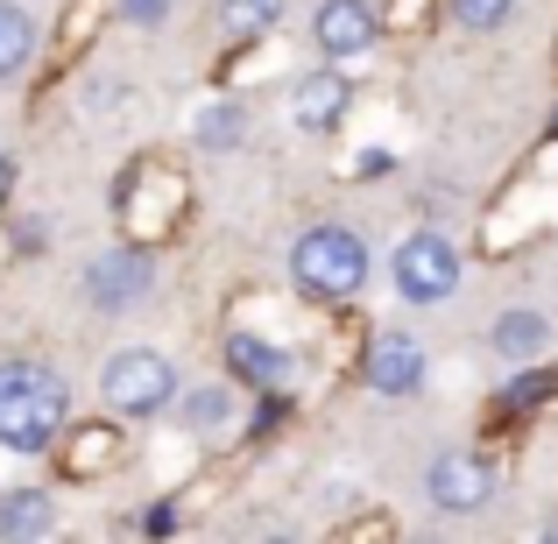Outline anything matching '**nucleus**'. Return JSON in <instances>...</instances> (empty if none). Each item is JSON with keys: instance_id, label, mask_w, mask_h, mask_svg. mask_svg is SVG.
<instances>
[{"instance_id": "nucleus-8", "label": "nucleus", "mask_w": 558, "mask_h": 544, "mask_svg": "<svg viewBox=\"0 0 558 544\" xmlns=\"http://www.w3.org/2000/svg\"><path fill=\"white\" fill-rule=\"evenodd\" d=\"M424 340L417 333H375L368 347V389L375 396H417L424 389Z\"/></svg>"}, {"instance_id": "nucleus-7", "label": "nucleus", "mask_w": 558, "mask_h": 544, "mask_svg": "<svg viewBox=\"0 0 558 544\" xmlns=\"http://www.w3.org/2000/svg\"><path fill=\"white\" fill-rule=\"evenodd\" d=\"M347 107H354L347 71H304V78L290 85V121H298L304 135H332V128L347 121Z\"/></svg>"}, {"instance_id": "nucleus-6", "label": "nucleus", "mask_w": 558, "mask_h": 544, "mask_svg": "<svg viewBox=\"0 0 558 544\" xmlns=\"http://www.w3.org/2000/svg\"><path fill=\"white\" fill-rule=\"evenodd\" d=\"M424 495H432L438 517H481L495 503V467L481 452H438L424 467Z\"/></svg>"}, {"instance_id": "nucleus-15", "label": "nucleus", "mask_w": 558, "mask_h": 544, "mask_svg": "<svg viewBox=\"0 0 558 544\" xmlns=\"http://www.w3.org/2000/svg\"><path fill=\"white\" fill-rule=\"evenodd\" d=\"M191 135H198V149H233V142L247 135V113L233 107V99H205L198 121H191Z\"/></svg>"}, {"instance_id": "nucleus-12", "label": "nucleus", "mask_w": 558, "mask_h": 544, "mask_svg": "<svg viewBox=\"0 0 558 544\" xmlns=\"http://www.w3.org/2000/svg\"><path fill=\"white\" fill-rule=\"evenodd\" d=\"M241 418V382H198V389H178V424L184 432H233Z\"/></svg>"}, {"instance_id": "nucleus-3", "label": "nucleus", "mask_w": 558, "mask_h": 544, "mask_svg": "<svg viewBox=\"0 0 558 544\" xmlns=\"http://www.w3.org/2000/svg\"><path fill=\"white\" fill-rule=\"evenodd\" d=\"M99 396H107L113 418H163L178 403V367L156 347H121L99 367Z\"/></svg>"}, {"instance_id": "nucleus-17", "label": "nucleus", "mask_w": 558, "mask_h": 544, "mask_svg": "<svg viewBox=\"0 0 558 544\" xmlns=\"http://www.w3.org/2000/svg\"><path fill=\"white\" fill-rule=\"evenodd\" d=\"M509 14H517V0H452V22H460V28H474V36L502 28Z\"/></svg>"}, {"instance_id": "nucleus-14", "label": "nucleus", "mask_w": 558, "mask_h": 544, "mask_svg": "<svg viewBox=\"0 0 558 544\" xmlns=\"http://www.w3.org/2000/svg\"><path fill=\"white\" fill-rule=\"evenodd\" d=\"M28 57H36V14L22 0H0V85L22 78Z\"/></svg>"}, {"instance_id": "nucleus-5", "label": "nucleus", "mask_w": 558, "mask_h": 544, "mask_svg": "<svg viewBox=\"0 0 558 544\" xmlns=\"http://www.w3.org/2000/svg\"><path fill=\"white\" fill-rule=\"evenodd\" d=\"M78 283H85V304H93V312L121 318V312H135V304L156 290V269H149V255H142V247H107V255L85 262Z\"/></svg>"}, {"instance_id": "nucleus-21", "label": "nucleus", "mask_w": 558, "mask_h": 544, "mask_svg": "<svg viewBox=\"0 0 558 544\" xmlns=\"http://www.w3.org/2000/svg\"><path fill=\"white\" fill-rule=\"evenodd\" d=\"M545 537H558V517H551V523H545Z\"/></svg>"}, {"instance_id": "nucleus-2", "label": "nucleus", "mask_w": 558, "mask_h": 544, "mask_svg": "<svg viewBox=\"0 0 558 544\" xmlns=\"http://www.w3.org/2000/svg\"><path fill=\"white\" fill-rule=\"evenodd\" d=\"M290 283L304 298H354L368 283V241L354 227H332V219L326 227H304L290 241Z\"/></svg>"}, {"instance_id": "nucleus-13", "label": "nucleus", "mask_w": 558, "mask_h": 544, "mask_svg": "<svg viewBox=\"0 0 558 544\" xmlns=\"http://www.w3.org/2000/svg\"><path fill=\"white\" fill-rule=\"evenodd\" d=\"M57 531V503L43 488H8L0 495V537H50Z\"/></svg>"}, {"instance_id": "nucleus-9", "label": "nucleus", "mask_w": 558, "mask_h": 544, "mask_svg": "<svg viewBox=\"0 0 558 544\" xmlns=\"http://www.w3.org/2000/svg\"><path fill=\"white\" fill-rule=\"evenodd\" d=\"M375 28H381V22H375L368 0H318V14H312V36H318V50H326L332 64L375 50Z\"/></svg>"}, {"instance_id": "nucleus-18", "label": "nucleus", "mask_w": 558, "mask_h": 544, "mask_svg": "<svg viewBox=\"0 0 558 544\" xmlns=\"http://www.w3.org/2000/svg\"><path fill=\"white\" fill-rule=\"evenodd\" d=\"M170 8H178V0H113V14H121L128 28H163Z\"/></svg>"}, {"instance_id": "nucleus-16", "label": "nucleus", "mask_w": 558, "mask_h": 544, "mask_svg": "<svg viewBox=\"0 0 558 544\" xmlns=\"http://www.w3.org/2000/svg\"><path fill=\"white\" fill-rule=\"evenodd\" d=\"M219 22H227L233 36H262V28L283 22V0H219Z\"/></svg>"}, {"instance_id": "nucleus-4", "label": "nucleus", "mask_w": 558, "mask_h": 544, "mask_svg": "<svg viewBox=\"0 0 558 544\" xmlns=\"http://www.w3.org/2000/svg\"><path fill=\"white\" fill-rule=\"evenodd\" d=\"M389 283H396L403 304H446L452 290H460V247H452L446 233H432V227L403 233L396 255H389Z\"/></svg>"}, {"instance_id": "nucleus-19", "label": "nucleus", "mask_w": 558, "mask_h": 544, "mask_svg": "<svg viewBox=\"0 0 558 544\" xmlns=\"http://www.w3.org/2000/svg\"><path fill=\"white\" fill-rule=\"evenodd\" d=\"M537 396H551V375H517L509 382V403H537Z\"/></svg>"}, {"instance_id": "nucleus-10", "label": "nucleus", "mask_w": 558, "mask_h": 544, "mask_svg": "<svg viewBox=\"0 0 558 544\" xmlns=\"http://www.w3.org/2000/svg\"><path fill=\"white\" fill-rule=\"evenodd\" d=\"M227 367L241 389H290L298 382V354L262 340V333H227Z\"/></svg>"}, {"instance_id": "nucleus-20", "label": "nucleus", "mask_w": 558, "mask_h": 544, "mask_svg": "<svg viewBox=\"0 0 558 544\" xmlns=\"http://www.w3.org/2000/svg\"><path fill=\"white\" fill-rule=\"evenodd\" d=\"M8 184H14V156L0 149V198H8Z\"/></svg>"}, {"instance_id": "nucleus-1", "label": "nucleus", "mask_w": 558, "mask_h": 544, "mask_svg": "<svg viewBox=\"0 0 558 544\" xmlns=\"http://www.w3.org/2000/svg\"><path fill=\"white\" fill-rule=\"evenodd\" d=\"M71 424V382L43 361H0V446L50 452Z\"/></svg>"}, {"instance_id": "nucleus-11", "label": "nucleus", "mask_w": 558, "mask_h": 544, "mask_svg": "<svg viewBox=\"0 0 558 544\" xmlns=\"http://www.w3.org/2000/svg\"><path fill=\"white\" fill-rule=\"evenodd\" d=\"M488 347L502 361H517V367H531V361H545L551 354V318L545 312H531V304H517V312H502L488 326Z\"/></svg>"}]
</instances>
